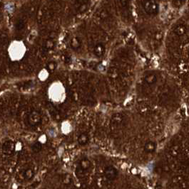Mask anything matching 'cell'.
<instances>
[{
    "mask_svg": "<svg viewBox=\"0 0 189 189\" xmlns=\"http://www.w3.org/2000/svg\"><path fill=\"white\" fill-rule=\"evenodd\" d=\"M24 176L26 179L27 180H30L31 179H32V177L34 176V172L33 171L30 169H28L24 171Z\"/></svg>",
    "mask_w": 189,
    "mask_h": 189,
    "instance_id": "11",
    "label": "cell"
},
{
    "mask_svg": "<svg viewBox=\"0 0 189 189\" xmlns=\"http://www.w3.org/2000/svg\"><path fill=\"white\" fill-rule=\"evenodd\" d=\"M89 141V137L87 134H81L78 138V142L81 145H85Z\"/></svg>",
    "mask_w": 189,
    "mask_h": 189,
    "instance_id": "7",
    "label": "cell"
},
{
    "mask_svg": "<svg viewBox=\"0 0 189 189\" xmlns=\"http://www.w3.org/2000/svg\"><path fill=\"white\" fill-rule=\"evenodd\" d=\"M146 12L149 14H154L157 12L158 5L154 1H146L145 5H144Z\"/></svg>",
    "mask_w": 189,
    "mask_h": 189,
    "instance_id": "4",
    "label": "cell"
},
{
    "mask_svg": "<svg viewBox=\"0 0 189 189\" xmlns=\"http://www.w3.org/2000/svg\"><path fill=\"white\" fill-rule=\"evenodd\" d=\"M28 120L29 123H30L32 126H36L41 123V117L37 112L34 111L32 112V113H30V115H29Z\"/></svg>",
    "mask_w": 189,
    "mask_h": 189,
    "instance_id": "1",
    "label": "cell"
},
{
    "mask_svg": "<svg viewBox=\"0 0 189 189\" xmlns=\"http://www.w3.org/2000/svg\"><path fill=\"white\" fill-rule=\"evenodd\" d=\"M15 144L12 141H7L4 142L2 146V151L7 155H12L14 152Z\"/></svg>",
    "mask_w": 189,
    "mask_h": 189,
    "instance_id": "2",
    "label": "cell"
},
{
    "mask_svg": "<svg viewBox=\"0 0 189 189\" xmlns=\"http://www.w3.org/2000/svg\"><path fill=\"white\" fill-rule=\"evenodd\" d=\"M90 161L88 160V159H82L81 161H80L79 163V168L76 169V173H79V174L78 175V176H81V173H83V172H84L85 171H87L88 169L90 167Z\"/></svg>",
    "mask_w": 189,
    "mask_h": 189,
    "instance_id": "3",
    "label": "cell"
},
{
    "mask_svg": "<svg viewBox=\"0 0 189 189\" xmlns=\"http://www.w3.org/2000/svg\"><path fill=\"white\" fill-rule=\"evenodd\" d=\"M41 148H42V145H41V144L40 142H36L34 143V144L32 145V150H33V151L34 152H39L41 151Z\"/></svg>",
    "mask_w": 189,
    "mask_h": 189,
    "instance_id": "13",
    "label": "cell"
},
{
    "mask_svg": "<svg viewBox=\"0 0 189 189\" xmlns=\"http://www.w3.org/2000/svg\"><path fill=\"white\" fill-rule=\"evenodd\" d=\"M116 170L113 168V167H108L107 169L105 170V175L107 176V179H112L116 176Z\"/></svg>",
    "mask_w": 189,
    "mask_h": 189,
    "instance_id": "5",
    "label": "cell"
},
{
    "mask_svg": "<svg viewBox=\"0 0 189 189\" xmlns=\"http://www.w3.org/2000/svg\"><path fill=\"white\" fill-rule=\"evenodd\" d=\"M145 81H146L148 84H153L156 81V77L153 74H149L146 77Z\"/></svg>",
    "mask_w": 189,
    "mask_h": 189,
    "instance_id": "9",
    "label": "cell"
},
{
    "mask_svg": "<svg viewBox=\"0 0 189 189\" xmlns=\"http://www.w3.org/2000/svg\"><path fill=\"white\" fill-rule=\"evenodd\" d=\"M155 144L152 142H149L148 143H146L145 145V149L146 151L148 152H152L155 150Z\"/></svg>",
    "mask_w": 189,
    "mask_h": 189,
    "instance_id": "8",
    "label": "cell"
},
{
    "mask_svg": "<svg viewBox=\"0 0 189 189\" xmlns=\"http://www.w3.org/2000/svg\"><path fill=\"white\" fill-rule=\"evenodd\" d=\"M104 50H105V48H104V46H103L102 44H97V45L94 47L93 52H94L96 56H97L98 57H101L103 54H104Z\"/></svg>",
    "mask_w": 189,
    "mask_h": 189,
    "instance_id": "6",
    "label": "cell"
},
{
    "mask_svg": "<svg viewBox=\"0 0 189 189\" xmlns=\"http://www.w3.org/2000/svg\"><path fill=\"white\" fill-rule=\"evenodd\" d=\"M56 68V66H55V63L53 62H50L48 64V68L50 70H54Z\"/></svg>",
    "mask_w": 189,
    "mask_h": 189,
    "instance_id": "14",
    "label": "cell"
},
{
    "mask_svg": "<svg viewBox=\"0 0 189 189\" xmlns=\"http://www.w3.org/2000/svg\"><path fill=\"white\" fill-rule=\"evenodd\" d=\"M80 45H81V43H80V41L78 38H74L71 41V46L73 48L77 49L78 48L80 47Z\"/></svg>",
    "mask_w": 189,
    "mask_h": 189,
    "instance_id": "10",
    "label": "cell"
},
{
    "mask_svg": "<svg viewBox=\"0 0 189 189\" xmlns=\"http://www.w3.org/2000/svg\"><path fill=\"white\" fill-rule=\"evenodd\" d=\"M53 46H54V45H53V43H52V41H47V45H46V47L49 48H52Z\"/></svg>",
    "mask_w": 189,
    "mask_h": 189,
    "instance_id": "15",
    "label": "cell"
},
{
    "mask_svg": "<svg viewBox=\"0 0 189 189\" xmlns=\"http://www.w3.org/2000/svg\"><path fill=\"white\" fill-rule=\"evenodd\" d=\"M175 32H176L178 35H180V36L184 34L186 32L185 27H184V26H181V25L178 26V27L176 28V29H175Z\"/></svg>",
    "mask_w": 189,
    "mask_h": 189,
    "instance_id": "12",
    "label": "cell"
}]
</instances>
